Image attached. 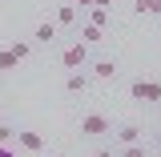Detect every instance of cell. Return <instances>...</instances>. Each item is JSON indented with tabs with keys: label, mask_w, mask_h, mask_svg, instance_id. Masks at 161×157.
I'll return each mask as SVG.
<instances>
[{
	"label": "cell",
	"mask_w": 161,
	"mask_h": 157,
	"mask_svg": "<svg viewBox=\"0 0 161 157\" xmlns=\"http://www.w3.org/2000/svg\"><path fill=\"white\" fill-rule=\"evenodd\" d=\"M129 97L141 101V105H161V81H133Z\"/></svg>",
	"instance_id": "obj_1"
},
{
	"label": "cell",
	"mask_w": 161,
	"mask_h": 157,
	"mask_svg": "<svg viewBox=\"0 0 161 157\" xmlns=\"http://www.w3.org/2000/svg\"><path fill=\"white\" fill-rule=\"evenodd\" d=\"M109 129H113V125H109L105 113H85V117H80V133H85V137H105Z\"/></svg>",
	"instance_id": "obj_2"
},
{
	"label": "cell",
	"mask_w": 161,
	"mask_h": 157,
	"mask_svg": "<svg viewBox=\"0 0 161 157\" xmlns=\"http://www.w3.org/2000/svg\"><path fill=\"white\" fill-rule=\"evenodd\" d=\"M85 60H89V44H80V40H77V44H69V48L60 53V64H64L69 73H77Z\"/></svg>",
	"instance_id": "obj_3"
},
{
	"label": "cell",
	"mask_w": 161,
	"mask_h": 157,
	"mask_svg": "<svg viewBox=\"0 0 161 157\" xmlns=\"http://www.w3.org/2000/svg\"><path fill=\"white\" fill-rule=\"evenodd\" d=\"M16 145L24 149V153H40V149H44L40 133H32V129H16Z\"/></svg>",
	"instance_id": "obj_4"
},
{
	"label": "cell",
	"mask_w": 161,
	"mask_h": 157,
	"mask_svg": "<svg viewBox=\"0 0 161 157\" xmlns=\"http://www.w3.org/2000/svg\"><path fill=\"white\" fill-rule=\"evenodd\" d=\"M57 24H53V20H40L36 28H32V44H53V40H57Z\"/></svg>",
	"instance_id": "obj_5"
},
{
	"label": "cell",
	"mask_w": 161,
	"mask_h": 157,
	"mask_svg": "<svg viewBox=\"0 0 161 157\" xmlns=\"http://www.w3.org/2000/svg\"><path fill=\"white\" fill-rule=\"evenodd\" d=\"M117 141H121V145H141V125H133V121L121 125V129H117Z\"/></svg>",
	"instance_id": "obj_6"
},
{
	"label": "cell",
	"mask_w": 161,
	"mask_h": 157,
	"mask_svg": "<svg viewBox=\"0 0 161 157\" xmlns=\"http://www.w3.org/2000/svg\"><path fill=\"white\" fill-rule=\"evenodd\" d=\"M77 24V4H60L57 8V28H73Z\"/></svg>",
	"instance_id": "obj_7"
},
{
	"label": "cell",
	"mask_w": 161,
	"mask_h": 157,
	"mask_svg": "<svg viewBox=\"0 0 161 157\" xmlns=\"http://www.w3.org/2000/svg\"><path fill=\"white\" fill-rule=\"evenodd\" d=\"M101 40H105V28H97V24L80 28V44H101Z\"/></svg>",
	"instance_id": "obj_8"
},
{
	"label": "cell",
	"mask_w": 161,
	"mask_h": 157,
	"mask_svg": "<svg viewBox=\"0 0 161 157\" xmlns=\"http://www.w3.org/2000/svg\"><path fill=\"white\" fill-rule=\"evenodd\" d=\"M93 77H101V81L117 77V64H113V60H97V64H93Z\"/></svg>",
	"instance_id": "obj_9"
},
{
	"label": "cell",
	"mask_w": 161,
	"mask_h": 157,
	"mask_svg": "<svg viewBox=\"0 0 161 157\" xmlns=\"http://www.w3.org/2000/svg\"><path fill=\"white\" fill-rule=\"evenodd\" d=\"M133 12H137V16H145V12H157V16H161V0H133Z\"/></svg>",
	"instance_id": "obj_10"
},
{
	"label": "cell",
	"mask_w": 161,
	"mask_h": 157,
	"mask_svg": "<svg viewBox=\"0 0 161 157\" xmlns=\"http://www.w3.org/2000/svg\"><path fill=\"white\" fill-rule=\"evenodd\" d=\"M85 85H89L85 73H69V81H64V89H69V93H85Z\"/></svg>",
	"instance_id": "obj_11"
},
{
	"label": "cell",
	"mask_w": 161,
	"mask_h": 157,
	"mask_svg": "<svg viewBox=\"0 0 161 157\" xmlns=\"http://www.w3.org/2000/svg\"><path fill=\"white\" fill-rule=\"evenodd\" d=\"M8 48H12V57H16V60H24L28 53H32V40H12Z\"/></svg>",
	"instance_id": "obj_12"
},
{
	"label": "cell",
	"mask_w": 161,
	"mask_h": 157,
	"mask_svg": "<svg viewBox=\"0 0 161 157\" xmlns=\"http://www.w3.org/2000/svg\"><path fill=\"white\" fill-rule=\"evenodd\" d=\"M89 24L105 28V24H109V8H89Z\"/></svg>",
	"instance_id": "obj_13"
},
{
	"label": "cell",
	"mask_w": 161,
	"mask_h": 157,
	"mask_svg": "<svg viewBox=\"0 0 161 157\" xmlns=\"http://www.w3.org/2000/svg\"><path fill=\"white\" fill-rule=\"evenodd\" d=\"M16 69V57H12V48H0V73H12Z\"/></svg>",
	"instance_id": "obj_14"
},
{
	"label": "cell",
	"mask_w": 161,
	"mask_h": 157,
	"mask_svg": "<svg viewBox=\"0 0 161 157\" xmlns=\"http://www.w3.org/2000/svg\"><path fill=\"white\" fill-rule=\"evenodd\" d=\"M121 157H145V145H125Z\"/></svg>",
	"instance_id": "obj_15"
},
{
	"label": "cell",
	"mask_w": 161,
	"mask_h": 157,
	"mask_svg": "<svg viewBox=\"0 0 161 157\" xmlns=\"http://www.w3.org/2000/svg\"><path fill=\"white\" fill-rule=\"evenodd\" d=\"M12 137H16V129H8V125H0V145H8Z\"/></svg>",
	"instance_id": "obj_16"
},
{
	"label": "cell",
	"mask_w": 161,
	"mask_h": 157,
	"mask_svg": "<svg viewBox=\"0 0 161 157\" xmlns=\"http://www.w3.org/2000/svg\"><path fill=\"white\" fill-rule=\"evenodd\" d=\"M0 157H16V149L12 145H0Z\"/></svg>",
	"instance_id": "obj_17"
},
{
	"label": "cell",
	"mask_w": 161,
	"mask_h": 157,
	"mask_svg": "<svg viewBox=\"0 0 161 157\" xmlns=\"http://www.w3.org/2000/svg\"><path fill=\"white\" fill-rule=\"evenodd\" d=\"M93 8H113V0H93Z\"/></svg>",
	"instance_id": "obj_18"
},
{
	"label": "cell",
	"mask_w": 161,
	"mask_h": 157,
	"mask_svg": "<svg viewBox=\"0 0 161 157\" xmlns=\"http://www.w3.org/2000/svg\"><path fill=\"white\" fill-rule=\"evenodd\" d=\"M73 4H77V8H93V0H73Z\"/></svg>",
	"instance_id": "obj_19"
},
{
	"label": "cell",
	"mask_w": 161,
	"mask_h": 157,
	"mask_svg": "<svg viewBox=\"0 0 161 157\" xmlns=\"http://www.w3.org/2000/svg\"><path fill=\"white\" fill-rule=\"evenodd\" d=\"M93 157H113V149H97V153H93Z\"/></svg>",
	"instance_id": "obj_20"
},
{
	"label": "cell",
	"mask_w": 161,
	"mask_h": 157,
	"mask_svg": "<svg viewBox=\"0 0 161 157\" xmlns=\"http://www.w3.org/2000/svg\"><path fill=\"white\" fill-rule=\"evenodd\" d=\"M157 145H161V133H157Z\"/></svg>",
	"instance_id": "obj_21"
}]
</instances>
